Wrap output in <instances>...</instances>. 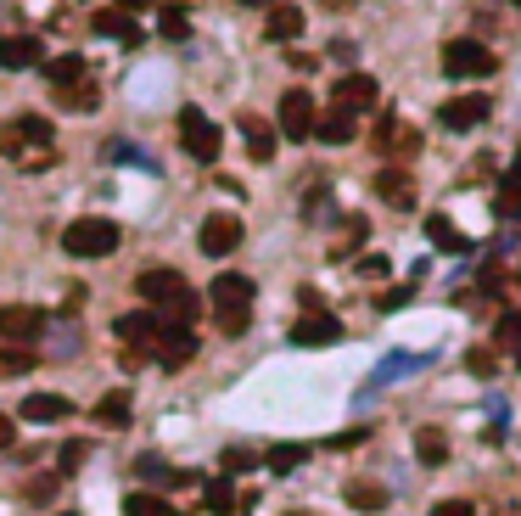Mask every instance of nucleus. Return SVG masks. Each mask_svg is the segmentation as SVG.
I'll return each mask as SVG.
<instances>
[{
    "mask_svg": "<svg viewBox=\"0 0 521 516\" xmlns=\"http://www.w3.org/2000/svg\"><path fill=\"white\" fill-rule=\"evenodd\" d=\"M45 79H51V90H68V85H79V79H90V68H85V57H57Z\"/></svg>",
    "mask_w": 521,
    "mask_h": 516,
    "instance_id": "nucleus-27",
    "label": "nucleus"
},
{
    "mask_svg": "<svg viewBox=\"0 0 521 516\" xmlns=\"http://www.w3.org/2000/svg\"><path fill=\"white\" fill-rule=\"evenodd\" d=\"M314 135H320L325 146H348L353 135H359V118H353V113H342V107H331V113H320V118H314Z\"/></svg>",
    "mask_w": 521,
    "mask_h": 516,
    "instance_id": "nucleus-19",
    "label": "nucleus"
},
{
    "mask_svg": "<svg viewBox=\"0 0 521 516\" xmlns=\"http://www.w3.org/2000/svg\"><path fill=\"white\" fill-rule=\"evenodd\" d=\"M253 466V449H225V472H247Z\"/></svg>",
    "mask_w": 521,
    "mask_h": 516,
    "instance_id": "nucleus-38",
    "label": "nucleus"
},
{
    "mask_svg": "<svg viewBox=\"0 0 521 516\" xmlns=\"http://www.w3.org/2000/svg\"><path fill=\"white\" fill-rule=\"evenodd\" d=\"M51 96H57L62 107H79V113H90V107L101 101V90H96V73H90V79H79V85H68V90H51Z\"/></svg>",
    "mask_w": 521,
    "mask_h": 516,
    "instance_id": "nucleus-25",
    "label": "nucleus"
},
{
    "mask_svg": "<svg viewBox=\"0 0 521 516\" xmlns=\"http://www.w3.org/2000/svg\"><path fill=\"white\" fill-rule=\"evenodd\" d=\"M12 438H17V421L0 410V449H12Z\"/></svg>",
    "mask_w": 521,
    "mask_h": 516,
    "instance_id": "nucleus-40",
    "label": "nucleus"
},
{
    "mask_svg": "<svg viewBox=\"0 0 521 516\" xmlns=\"http://www.w3.org/2000/svg\"><path fill=\"white\" fill-rule=\"evenodd\" d=\"M185 292H191V281H185L180 270H141L135 275V298L152 303V309H169V303H180Z\"/></svg>",
    "mask_w": 521,
    "mask_h": 516,
    "instance_id": "nucleus-7",
    "label": "nucleus"
},
{
    "mask_svg": "<svg viewBox=\"0 0 521 516\" xmlns=\"http://www.w3.org/2000/svg\"><path fill=\"white\" fill-rule=\"evenodd\" d=\"M488 113H493V101L482 96V90H471V96L443 101V107H437V124H443V129H454V135H465V129L488 124Z\"/></svg>",
    "mask_w": 521,
    "mask_h": 516,
    "instance_id": "nucleus-8",
    "label": "nucleus"
},
{
    "mask_svg": "<svg viewBox=\"0 0 521 516\" xmlns=\"http://www.w3.org/2000/svg\"><path fill=\"white\" fill-rule=\"evenodd\" d=\"M57 494V477H40V483H29V500H51Z\"/></svg>",
    "mask_w": 521,
    "mask_h": 516,
    "instance_id": "nucleus-39",
    "label": "nucleus"
},
{
    "mask_svg": "<svg viewBox=\"0 0 521 516\" xmlns=\"http://www.w3.org/2000/svg\"><path fill=\"white\" fill-rule=\"evenodd\" d=\"M264 34L275 45H292L297 34H303V12L297 6H269V23H264Z\"/></svg>",
    "mask_w": 521,
    "mask_h": 516,
    "instance_id": "nucleus-20",
    "label": "nucleus"
},
{
    "mask_svg": "<svg viewBox=\"0 0 521 516\" xmlns=\"http://www.w3.org/2000/svg\"><path fill=\"white\" fill-rule=\"evenodd\" d=\"M62 253H73V258H107V253H118V225L113 219H73L68 230H62Z\"/></svg>",
    "mask_w": 521,
    "mask_h": 516,
    "instance_id": "nucleus-3",
    "label": "nucleus"
},
{
    "mask_svg": "<svg viewBox=\"0 0 521 516\" xmlns=\"http://www.w3.org/2000/svg\"><path fill=\"white\" fill-rule=\"evenodd\" d=\"M516 331H521V315H505V320H499V337H505V343L516 337Z\"/></svg>",
    "mask_w": 521,
    "mask_h": 516,
    "instance_id": "nucleus-43",
    "label": "nucleus"
},
{
    "mask_svg": "<svg viewBox=\"0 0 521 516\" xmlns=\"http://www.w3.org/2000/svg\"><path fill=\"white\" fill-rule=\"evenodd\" d=\"M303 460H309L303 444H275L269 449V472H292V466H303Z\"/></svg>",
    "mask_w": 521,
    "mask_h": 516,
    "instance_id": "nucleus-33",
    "label": "nucleus"
},
{
    "mask_svg": "<svg viewBox=\"0 0 521 516\" xmlns=\"http://www.w3.org/2000/svg\"><path fill=\"white\" fill-rule=\"evenodd\" d=\"M348 505H353V511H381V505H387V488L370 483V477H353V483H348Z\"/></svg>",
    "mask_w": 521,
    "mask_h": 516,
    "instance_id": "nucleus-22",
    "label": "nucleus"
},
{
    "mask_svg": "<svg viewBox=\"0 0 521 516\" xmlns=\"http://www.w3.org/2000/svg\"><path fill=\"white\" fill-rule=\"evenodd\" d=\"M135 472H141L146 483H157V488H180V483H191V472H174V466H163L157 455H146L141 466H135Z\"/></svg>",
    "mask_w": 521,
    "mask_h": 516,
    "instance_id": "nucleus-28",
    "label": "nucleus"
},
{
    "mask_svg": "<svg viewBox=\"0 0 521 516\" xmlns=\"http://www.w3.org/2000/svg\"><path fill=\"white\" fill-rule=\"evenodd\" d=\"M152 354H157V365H163V371H180V365H191V359H197V337H191L185 326H163V337L152 343Z\"/></svg>",
    "mask_w": 521,
    "mask_h": 516,
    "instance_id": "nucleus-13",
    "label": "nucleus"
},
{
    "mask_svg": "<svg viewBox=\"0 0 521 516\" xmlns=\"http://www.w3.org/2000/svg\"><path fill=\"white\" fill-rule=\"evenodd\" d=\"M359 275H387V258H359Z\"/></svg>",
    "mask_w": 521,
    "mask_h": 516,
    "instance_id": "nucleus-41",
    "label": "nucleus"
},
{
    "mask_svg": "<svg viewBox=\"0 0 521 516\" xmlns=\"http://www.w3.org/2000/svg\"><path fill=\"white\" fill-rule=\"evenodd\" d=\"M376 191L393 202V208H415V180L404 174V163H387V169L376 174Z\"/></svg>",
    "mask_w": 521,
    "mask_h": 516,
    "instance_id": "nucleus-18",
    "label": "nucleus"
},
{
    "mask_svg": "<svg viewBox=\"0 0 521 516\" xmlns=\"http://www.w3.org/2000/svg\"><path fill=\"white\" fill-rule=\"evenodd\" d=\"M62 516H73V511H62Z\"/></svg>",
    "mask_w": 521,
    "mask_h": 516,
    "instance_id": "nucleus-46",
    "label": "nucleus"
},
{
    "mask_svg": "<svg viewBox=\"0 0 521 516\" xmlns=\"http://www.w3.org/2000/svg\"><path fill=\"white\" fill-rule=\"evenodd\" d=\"M124 516H185V511H174L163 494H146V488H141V494H129V500H124Z\"/></svg>",
    "mask_w": 521,
    "mask_h": 516,
    "instance_id": "nucleus-26",
    "label": "nucleus"
},
{
    "mask_svg": "<svg viewBox=\"0 0 521 516\" xmlns=\"http://www.w3.org/2000/svg\"><path fill=\"white\" fill-rule=\"evenodd\" d=\"M90 29L107 34V40H118V45H141V29H135V17H129V12H96Z\"/></svg>",
    "mask_w": 521,
    "mask_h": 516,
    "instance_id": "nucleus-21",
    "label": "nucleus"
},
{
    "mask_svg": "<svg viewBox=\"0 0 521 516\" xmlns=\"http://www.w3.org/2000/svg\"><path fill=\"white\" fill-rule=\"evenodd\" d=\"M415 455H421L426 466H443V460H449V438L432 432V427H421V432H415Z\"/></svg>",
    "mask_w": 521,
    "mask_h": 516,
    "instance_id": "nucleus-29",
    "label": "nucleus"
},
{
    "mask_svg": "<svg viewBox=\"0 0 521 516\" xmlns=\"http://www.w3.org/2000/svg\"><path fill=\"white\" fill-rule=\"evenodd\" d=\"M40 331H45V309H34V303H6L0 309V348H23Z\"/></svg>",
    "mask_w": 521,
    "mask_h": 516,
    "instance_id": "nucleus-6",
    "label": "nucleus"
},
{
    "mask_svg": "<svg viewBox=\"0 0 521 516\" xmlns=\"http://www.w3.org/2000/svg\"><path fill=\"white\" fill-rule=\"evenodd\" d=\"M85 455H90V444H85V438H73V444H62V455H57V477L79 472V466H85Z\"/></svg>",
    "mask_w": 521,
    "mask_h": 516,
    "instance_id": "nucleus-34",
    "label": "nucleus"
},
{
    "mask_svg": "<svg viewBox=\"0 0 521 516\" xmlns=\"http://www.w3.org/2000/svg\"><path fill=\"white\" fill-rule=\"evenodd\" d=\"M337 337H342V320L325 315V309H314V315H303L292 326V343L297 348H325V343H337Z\"/></svg>",
    "mask_w": 521,
    "mask_h": 516,
    "instance_id": "nucleus-14",
    "label": "nucleus"
},
{
    "mask_svg": "<svg viewBox=\"0 0 521 516\" xmlns=\"http://www.w3.org/2000/svg\"><path fill=\"white\" fill-rule=\"evenodd\" d=\"M314 118H320V113H314L309 90H286V96H281V135H286V141H309Z\"/></svg>",
    "mask_w": 521,
    "mask_h": 516,
    "instance_id": "nucleus-10",
    "label": "nucleus"
},
{
    "mask_svg": "<svg viewBox=\"0 0 521 516\" xmlns=\"http://www.w3.org/2000/svg\"><path fill=\"white\" fill-rule=\"evenodd\" d=\"M499 219H521V180H510V186L499 191Z\"/></svg>",
    "mask_w": 521,
    "mask_h": 516,
    "instance_id": "nucleus-35",
    "label": "nucleus"
},
{
    "mask_svg": "<svg viewBox=\"0 0 521 516\" xmlns=\"http://www.w3.org/2000/svg\"><path fill=\"white\" fill-rule=\"evenodd\" d=\"M45 62V40L40 34H0V68L12 73V68H40Z\"/></svg>",
    "mask_w": 521,
    "mask_h": 516,
    "instance_id": "nucleus-12",
    "label": "nucleus"
},
{
    "mask_svg": "<svg viewBox=\"0 0 521 516\" xmlns=\"http://www.w3.org/2000/svg\"><path fill=\"white\" fill-rule=\"evenodd\" d=\"M118 337H124V343H146L152 348L157 337H163V315H152V309H135V315H118Z\"/></svg>",
    "mask_w": 521,
    "mask_h": 516,
    "instance_id": "nucleus-17",
    "label": "nucleus"
},
{
    "mask_svg": "<svg viewBox=\"0 0 521 516\" xmlns=\"http://www.w3.org/2000/svg\"><path fill=\"white\" fill-rule=\"evenodd\" d=\"M208 303H213V320H219V331H225V337H241V331H247V320H253V281H247V275H236V270H225L208 287Z\"/></svg>",
    "mask_w": 521,
    "mask_h": 516,
    "instance_id": "nucleus-2",
    "label": "nucleus"
},
{
    "mask_svg": "<svg viewBox=\"0 0 521 516\" xmlns=\"http://www.w3.org/2000/svg\"><path fill=\"white\" fill-rule=\"evenodd\" d=\"M426 236H432V242L443 247V253H471V242H465V236H460V230H454L443 214H432V219H426Z\"/></svg>",
    "mask_w": 521,
    "mask_h": 516,
    "instance_id": "nucleus-24",
    "label": "nucleus"
},
{
    "mask_svg": "<svg viewBox=\"0 0 521 516\" xmlns=\"http://www.w3.org/2000/svg\"><path fill=\"white\" fill-rule=\"evenodd\" d=\"M17 416H23V421H40V427H57V421H68V416H73V404L62 399V393H29Z\"/></svg>",
    "mask_w": 521,
    "mask_h": 516,
    "instance_id": "nucleus-15",
    "label": "nucleus"
},
{
    "mask_svg": "<svg viewBox=\"0 0 521 516\" xmlns=\"http://www.w3.org/2000/svg\"><path fill=\"white\" fill-rule=\"evenodd\" d=\"M516 180H521V158H516Z\"/></svg>",
    "mask_w": 521,
    "mask_h": 516,
    "instance_id": "nucleus-45",
    "label": "nucleus"
},
{
    "mask_svg": "<svg viewBox=\"0 0 521 516\" xmlns=\"http://www.w3.org/2000/svg\"><path fill=\"white\" fill-rule=\"evenodd\" d=\"M0 152L17 158V169L40 174V169L57 163V129H51V118L23 113V118H12V124H0Z\"/></svg>",
    "mask_w": 521,
    "mask_h": 516,
    "instance_id": "nucleus-1",
    "label": "nucleus"
},
{
    "mask_svg": "<svg viewBox=\"0 0 521 516\" xmlns=\"http://www.w3.org/2000/svg\"><path fill=\"white\" fill-rule=\"evenodd\" d=\"M197 242H202V253H208V258L236 253V247H241V219L236 214H208V219H202V236H197Z\"/></svg>",
    "mask_w": 521,
    "mask_h": 516,
    "instance_id": "nucleus-11",
    "label": "nucleus"
},
{
    "mask_svg": "<svg viewBox=\"0 0 521 516\" xmlns=\"http://www.w3.org/2000/svg\"><path fill=\"white\" fill-rule=\"evenodd\" d=\"M443 73L449 79H488V73H499V57L482 40H449L443 45Z\"/></svg>",
    "mask_w": 521,
    "mask_h": 516,
    "instance_id": "nucleus-4",
    "label": "nucleus"
},
{
    "mask_svg": "<svg viewBox=\"0 0 521 516\" xmlns=\"http://www.w3.org/2000/svg\"><path fill=\"white\" fill-rule=\"evenodd\" d=\"M202 505H208L213 516H230V511H236V488H230L225 477H213V483L202 488Z\"/></svg>",
    "mask_w": 521,
    "mask_h": 516,
    "instance_id": "nucleus-31",
    "label": "nucleus"
},
{
    "mask_svg": "<svg viewBox=\"0 0 521 516\" xmlns=\"http://www.w3.org/2000/svg\"><path fill=\"white\" fill-rule=\"evenodd\" d=\"M292 516H297V511H292Z\"/></svg>",
    "mask_w": 521,
    "mask_h": 516,
    "instance_id": "nucleus-47",
    "label": "nucleus"
},
{
    "mask_svg": "<svg viewBox=\"0 0 521 516\" xmlns=\"http://www.w3.org/2000/svg\"><path fill=\"white\" fill-rule=\"evenodd\" d=\"M152 6H163V0H118V12H152Z\"/></svg>",
    "mask_w": 521,
    "mask_h": 516,
    "instance_id": "nucleus-42",
    "label": "nucleus"
},
{
    "mask_svg": "<svg viewBox=\"0 0 521 516\" xmlns=\"http://www.w3.org/2000/svg\"><path fill=\"white\" fill-rule=\"evenodd\" d=\"M465 365H471L477 376H493V354H488V348H471V354H465Z\"/></svg>",
    "mask_w": 521,
    "mask_h": 516,
    "instance_id": "nucleus-37",
    "label": "nucleus"
},
{
    "mask_svg": "<svg viewBox=\"0 0 521 516\" xmlns=\"http://www.w3.org/2000/svg\"><path fill=\"white\" fill-rule=\"evenodd\" d=\"M29 371H34L29 348H0V382H6V376H29Z\"/></svg>",
    "mask_w": 521,
    "mask_h": 516,
    "instance_id": "nucleus-32",
    "label": "nucleus"
},
{
    "mask_svg": "<svg viewBox=\"0 0 521 516\" xmlns=\"http://www.w3.org/2000/svg\"><path fill=\"white\" fill-rule=\"evenodd\" d=\"M180 146L197 163H213V158H219V146H225V135H219V124H213L202 107H185V113H180Z\"/></svg>",
    "mask_w": 521,
    "mask_h": 516,
    "instance_id": "nucleus-5",
    "label": "nucleus"
},
{
    "mask_svg": "<svg viewBox=\"0 0 521 516\" xmlns=\"http://www.w3.org/2000/svg\"><path fill=\"white\" fill-rule=\"evenodd\" d=\"M236 124H241V141H247L253 163H269V158H275V124H269V118H258V113H241Z\"/></svg>",
    "mask_w": 521,
    "mask_h": 516,
    "instance_id": "nucleus-16",
    "label": "nucleus"
},
{
    "mask_svg": "<svg viewBox=\"0 0 521 516\" xmlns=\"http://www.w3.org/2000/svg\"><path fill=\"white\" fill-rule=\"evenodd\" d=\"M376 96H381V85L370 79V73H342L337 85H331V107H342V113H365V107H376Z\"/></svg>",
    "mask_w": 521,
    "mask_h": 516,
    "instance_id": "nucleus-9",
    "label": "nucleus"
},
{
    "mask_svg": "<svg viewBox=\"0 0 521 516\" xmlns=\"http://www.w3.org/2000/svg\"><path fill=\"white\" fill-rule=\"evenodd\" d=\"M96 421H101V427H124V421H129V393H124V387H113V393L96 404Z\"/></svg>",
    "mask_w": 521,
    "mask_h": 516,
    "instance_id": "nucleus-30",
    "label": "nucleus"
},
{
    "mask_svg": "<svg viewBox=\"0 0 521 516\" xmlns=\"http://www.w3.org/2000/svg\"><path fill=\"white\" fill-rule=\"evenodd\" d=\"M426 516H477V505H471V500H437Z\"/></svg>",
    "mask_w": 521,
    "mask_h": 516,
    "instance_id": "nucleus-36",
    "label": "nucleus"
},
{
    "mask_svg": "<svg viewBox=\"0 0 521 516\" xmlns=\"http://www.w3.org/2000/svg\"><path fill=\"white\" fill-rule=\"evenodd\" d=\"M157 29L169 34V40H185V34H191V12H185L180 0H163V6H157Z\"/></svg>",
    "mask_w": 521,
    "mask_h": 516,
    "instance_id": "nucleus-23",
    "label": "nucleus"
},
{
    "mask_svg": "<svg viewBox=\"0 0 521 516\" xmlns=\"http://www.w3.org/2000/svg\"><path fill=\"white\" fill-rule=\"evenodd\" d=\"M236 6H281V0H236Z\"/></svg>",
    "mask_w": 521,
    "mask_h": 516,
    "instance_id": "nucleus-44",
    "label": "nucleus"
}]
</instances>
